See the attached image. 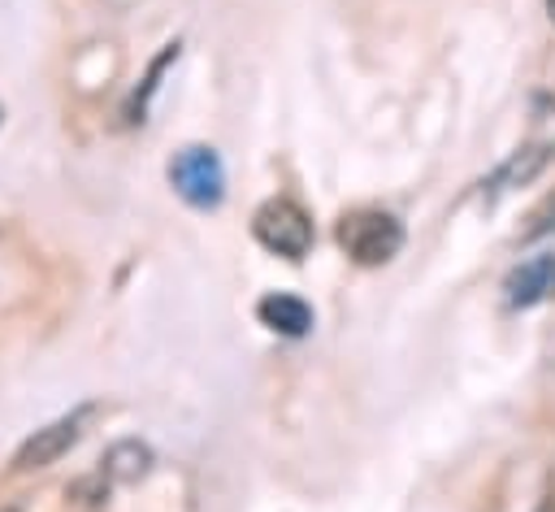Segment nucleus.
<instances>
[{"label":"nucleus","mask_w":555,"mask_h":512,"mask_svg":"<svg viewBox=\"0 0 555 512\" xmlns=\"http://www.w3.org/2000/svg\"><path fill=\"white\" fill-rule=\"evenodd\" d=\"M152 447L143 443V438H117L108 451H104V460H100V473L113 482V486H134V482H143L147 473H152Z\"/></svg>","instance_id":"nucleus-8"},{"label":"nucleus","mask_w":555,"mask_h":512,"mask_svg":"<svg viewBox=\"0 0 555 512\" xmlns=\"http://www.w3.org/2000/svg\"><path fill=\"white\" fill-rule=\"evenodd\" d=\"M251 234L282 260H304L312 252V221L295 200H264L251 217Z\"/></svg>","instance_id":"nucleus-3"},{"label":"nucleus","mask_w":555,"mask_h":512,"mask_svg":"<svg viewBox=\"0 0 555 512\" xmlns=\"http://www.w3.org/2000/svg\"><path fill=\"white\" fill-rule=\"evenodd\" d=\"M256 317H260V325H269L282 338H304L312 330V308L291 291H269L256 304Z\"/></svg>","instance_id":"nucleus-6"},{"label":"nucleus","mask_w":555,"mask_h":512,"mask_svg":"<svg viewBox=\"0 0 555 512\" xmlns=\"http://www.w3.org/2000/svg\"><path fill=\"white\" fill-rule=\"evenodd\" d=\"M551 291H555V252L529 256L525 265H516V269L503 278V299H507V308H533V304H542Z\"/></svg>","instance_id":"nucleus-5"},{"label":"nucleus","mask_w":555,"mask_h":512,"mask_svg":"<svg viewBox=\"0 0 555 512\" xmlns=\"http://www.w3.org/2000/svg\"><path fill=\"white\" fill-rule=\"evenodd\" d=\"M91 417H95V404H78L74 412H65V417L39 425V430L17 447V456H13V473H35V469L56 464V460L87 434V421H91Z\"/></svg>","instance_id":"nucleus-4"},{"label":"nucleus","mask_w":555,"mask_h":512,"mask_svg":"<svg viewBox=\"0 0 555 512\" xmlns=\"http://www.w3.org/2000/svg\"><path fill=\"white\" fill-rule=\"evenodd\" d=\"M165 178H169L173 195L182 204L199 208V213H208V208H217L225 200V165H221L217 148H208V143L178 148L169 156V165H165Z\"/></svg>","instance_id":"nucleus-2"},{"label":"nucleus","mask_w":555,"mask_h":512,"mask_svg":"<svg viewBox=\"0 0 555 512\" xmlns=\"http://www.w3.org/2000/svg\"><path fill=\"white\" fill-rule=\"evenodd\" d=\"M546 9H551V17H555V0H546Z\"/></svg>","instance_id":"nucleus-12"},{"label":"nucleus","mask_w":555,"mask_h":512,"mask_svg":"<svg viewBox=\"0 0 555 512\" xmlns=\"http://www.w3.org/2000/svg\"><path fill=\"white\" fill-rule=\"evenodd\" d=\"M0 117H4V108H0Z\"/></svg>","instance_id":"nucleus-14"},{"label":"nucleus","mask_w":555,"mask_h":512,"mask_svg":"<svg viewBox=\"0 0 555 512\" xmlns=\"http://www.w3.org/2000/svg\"><path fill=\"white\" fill-rule=\"evenodd\" d=\"M108 477L95 469V473H87V477H78L69 490H65V503L74 508V512H100L104 503H108Z\"/></svg>","instance_id":"nucleus-10"},{"label":"nucleus","mask_w":555,"mask_h":512,"mask_svg":"<svg viewBox=\"0 0 555 512\" xmlns=\"http://www.w3.org/2000/svg\"><path fill=\"white\" fill-rule=\"evenodd\" d=\"M551 156H555V148L551 143H533V148H520V152H512L481 187H486V195H503V191H512V187H525V182H533L546 165H551Z\"/></svg>","instance_id":"nucleus-7"},{"label":"nucleus","mask_w":555,"mask_h":512,"mask_svg":"<svg viewBox=\"0 0 555 512\" xmlns=\"http://www.w3.org/2000/svg\"><path fill=\"white\" fill-rule=\"evenodd\" d=\"M173 61H178V43H165V48L156 52V61L147 65V78H143V87H134V95H130V104H126V121H143V113H147V100L156 95V87H160V74H165Z\"/></svg>","instance_id":"nucleus-9"},{"label":"nucleus","mask_w":555,"mask_h":512,"mask_svg":"<svg viewBox=\"0 0 555 512\" xmlns=\"http://www.w3.org/2000/svg\"><path fill=\"white\" fill-rule=\"evenodd\" d=\"M538 512H555V495H546V499L538 503Z\"/></svg>","instance_id":"nucleus-11"},{"label":"nucleus","mask_w":555,"mask_h":512,"mask_svg":"<svg viewBox=\"0 0 555 512\" xmlns=\"http://www.w3.org/2000/svg\"><path fill=\"white\" fill-rule=\"evenodd\" d=\"M0 512H17V508H0Z\"/></svg>","instance_id":"nucleus-13"},{"label":"nucleus","mask_w":555,"mask_h":512,"mask_svg":"<svg viewBox=\"0 0 555 512\" xmlns=\"http://www.w3.org/2000/svg\"><path fill=\"white\" fill-rule=\"evenodd\" d=\"M334 239L347 252V260H356L364 269H377V265H386V260L399 256V247H403V221L395 213H386V208H351V213L338 217Z\"/></svg>","instance_id":"nucleus-1"}]
</instances>
